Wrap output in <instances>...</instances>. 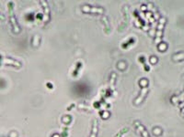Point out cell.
I'll return each mask as SVG.
<instances>
[{"mask_svg": "<svg viewBox=\"0 0 184 137\" xmlns=\"http://www.w3.org/2000/svg\"><path fill=\"white\" fill-rule=\"evenodd\" d=\"M135 124H136V127L138 128V130L141 132V134H142L143 137H149V136H148V134H147V130H145V129L144 128V127L139 124V122H135Z\"/></svg>", "mask_w": 184, "mask_h": 137, "instance_id": "cell-1", "label": "cell"}, {"mask_svg": "<svg viewBox=\"0 0 184 137\" xmlns=\"http://www.w3.org/2000/svg\"><path fill=\"white\" fill-rule=\"evenodd\" d=\"M147 91H148L147 88H144L142 90V92H141V94H140V97L137 99V100H135V103H136V104H138L140 102H142V100L144 99V97L145 96V94H147Z\"/></svg>", "mask_w": 184, "mask_h": 137, "instance_id": "cell-2", "label": "cell"}, {"mask_svg": "<svg viewBox=\"0 0 184 137\" xmlns=\"http://www.w3.org/2000/svg\"><path fill=\"white\" fill-rule=\"evenodd\" d=\"M92 9H88L87 8V7L85 6L83 7V11H88V12H98V13H102L103 9L101 8H97V7H91Z\"/></svg>", "mask_w": 184, "mask_h": 137, "instance_id": "cell-3", "label": "cell"}, {"mask_svg": "<svg viewBox=\"0 0 184 137\" xmlns=\"http://www.w3.org/2000/svg\"><path fill=\"white\" fill-rule=\"evenodd\" d=\"M41 4L42 5V6L44 7V12H45V15H46V17H49V14H50V10H49V8H48V5H47V3L46 2H44V1H41Z\"/></svg>", "mask_w": 184, "mask_h": 137, "instance_id": "cell-4", "label": "cell"}, {"mask_svg": "<svg viewBox=\"0 0 184 137\" xmlns=\"http://www.w3.org/2000/svg\"><path fill=\"white\" fill-rule=\"evenodd\" d=\"M97 132H98V125H97V121H95L94 125H93V129H92V134L90 137H96Z\"/></svg>", "mask_w": 184, "mask_h": 137, "instance_id": "cell-5", "label": "cell"}]
</instances>
